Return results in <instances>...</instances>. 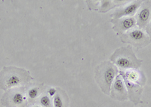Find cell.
Instances as JSON below:
<instances>
[{"label":"cell","mask_w":151,"mask_h":107,"mask_svg":"<svg viewBox=\"0 0 151 107\" xmlns=\"http://www.w3.org/2000/svg\"><path fill=\"white\" fill-rule=\"evenodd\" d=\"M9 96L2 97V103L5 106H10L11 107H19L24 105L26 102V96L20 91H13L9 93Z\"/></svg>","instance_id":"cell-9"},{"label":"cell","mask_w":151,"mask_h":107,"mask_svg":"<svg viewBox=\"0 0 151 107\" xmlns=\"http://www.w3.org/2000/svg\"><path fill=\"white\" fill-rule=\"evenodd\" d=\"M32 107H42L41 106H37V105H36V106H33Z\"/></svg>","instance_id":"cell-18"},{"label":"cell","mask_w":151,"mask_h":107,"mask_svg":"<svg viewBox=\"0 0 151 107\" xmlns=\"http://www.w3.org/2000/svg\"><path fill=\"white\" fill-rule=\"evenodd\" d=\"M145 31H146L147 34L148 35V36H149L150 39V41H151V21L150 22L149 24L147 26L146 29H145Z\"/></svg>","instance_id":"cell-17"},{"label":"cell","mask_w":151,"mask_h":107,"mask_svg":"<svg viewBox=\"0 0 151 107\" xmlns=\"http://www.w3.org/2000/svg\"><path fill=\"white\" fill-rule=\"evenodd\" d=\"M142 2L143 1H134L129 4L124 5L122 7L118 9L115 12L113 13V18L119 19L122 17H134Z\"/></svg>","instance_id":"cell-7"},{"label":"cell","mask_w":151,"mask_h":107,"mask_svg":"<svg viewBox=\"0 0 151 107\" xmlns=\"http://www.w3.org/2000/svg\"><path fill=\"white\" fill-rule=\"evenodd\" d=\"M54 107H64V102L63 97L59 93H56L53 99Z\"/></svg>","instance_id":"cell-14"},{"label":"cell","mask_w":151,"mask_h":107,"mask_svg":"<svg viewBox=\"0 0 151 107\" xmlns=\"http://www.w3.org/2000/svg\"><path fill=\"white\" fill-rule=\"evenodd\" d=\"M117 69L113 64L105 62L101 64L96 71V80L104 93L108 94L113 81L116 77Z\"/></svg>","instance_id":"cell-3"},{"label":"cell","mask_w":151,"mask_h":107,"mask_svg":"<svg viewBox=\"0 0 151 107\" xmlns=\"http://www.w3.org/2000/svg\"><path fill=\"white\" fill-rule=\"evenodd\" d=\"M48 93L50 97H55L57 93V90L55 88H51L48 90Z\"/></svg>","instance_id":"cell-16"},{"label":"cell","mask_w":151,"mask_h":107,"mask_svg":"<svg viewBox=\"0 0 151 107\" xmlns=\"http://www.w3.org/2000/svg\"><path fill=\"white\" fill-rule=\"evenodd\" d=\"M40 91L39 88L37 87H34V88H29L27 91V97L29 100H35L40 96Z\"/></svg>","instance_id":"cell-13"},{"label":"cell","mask_w":151,"mask_h":107,"mask_svg":"<svg viewBox=\"0 0 151 107\" xmlns=\"http://www.w3.org/2000/svg\"><path fill=\"white\" fill-rule=\"evenodd\" d=\"M2 69L0 73V88L7 90L12 88H17L26 84L29 76L24 69L17 68H7Z\"/></svg>","instance_id":"cell-2"},{"label":"cell","mask_w":151,"mask_h":107,"mask_svg":"<svg viewBox=\"0 0 151 107\" xmlns=\"http://www.w3.org/2000/svg\"><path fill=\"white\" fill-rule=\"evenodd\" d=\"M40 103L42 107H51L52 101L51 99L47 95H42L40 98Z\"/></svg>","instance_id":"cell-15"},{"label":"cell","mask_w":151,"mask_h":107,"mask_svg":"<svg viewBox=\"0 0 151 107\" xmlns=\"http://www.w3.org/2000/svg\"><path fill=\"white\" fill-rule=\"evenodd\" d=\"M124 78L131 82L135 83L141 86L145 85V82H146V78H145L144 73L137 69H131V70L127 71L125 73Z\"/></svg>","instance_id":"cell-11"},{"label":"cell","mask_w":151,"mask_h":107,"mask_svg":"<svg viewBox=\"0 0 151 107\" xmlns=\"http://www.w3.org/2000/svg\"><path fill=\"white\" fill-rule=\"evenodd\" d=\"M120 39L122 42L129 44L137 49L144 48L151 42L145 29H140L138 27L133 28L129 31L122 34Z\"/></svg>","instance_id":"cell-4"},{"label":"cell","mask_w":151,"mask_h":107,"mask_svg":"<svg viewBox=\"0 0 151 107\" xmlns=\"http://www.w3.org/2000/svg\"><path fill=\"white\" fill-rule=\"evenodd\" d=\"M124 78L125 86L127 88V91H129V98L132 100V101L134 103L135 105L141 103V93L143 91V88L139 85H137L135 83L131 82L128 81L127 79Z\"/></svg>","instance_id":"cell-10"},{"label":"cell","mask_w":151,"mask_h":107,"mask_svg":"<svg viewBox=\"0 0 151 107\" xmlns=\"http://www.w3.org/2000/svg\"><path fill=\"white\" fill-rule=\"evenodd\" d=\"M111 94L112 97L116 100H127L128 91L127 88L125 86V82L123 81L122 77L121 76H117L113 81L111 87Z\"/></svg>","instance_id":"cell-8"},{"label":"cell","mask_w":151,"mask_h":107,"mask_svg":"<svg viewBox=\"0 0 151 107\" xmlns=\"http://www.w3.org/2000/svg\"><path fill=\"white\" fill-rule=\"evenodd\" d=\"M114 1H100L99 3V11H108L110 9L115 6Z\"/></svg>","instance_id":"cell-12"},{"label":"cell","mask_w":151,"mask_h":107,"mask_svg":"<svg viewBox=\"0 0 151 107\" xmlns=\"http://www.w3.org/2000/svg\"><path fill=\"white\" fill-rule=\"evenodd\" d=\"M113 24H114L113 27V29L119 36L137 26V23H136L134 17H122L119 19H114L113 20Z\"/></svg>","instance_id":"cell-6"},{"label":"cell","mask_w":151,"mask_h":107,"mask_svg":"<svg viewBox=\"0 0 151 107\" xmlns=\"http://www.w3.org/2000/svg\"><path fill=\"white\" fill-rule=\"evenodd\" d=\"M112 62L122 69H137L141 66L143 61L136 57L132 47L121 48L110 57Z\"/></svg>","instance_id":"cell-1"},{"label":"cell","mask_w":151,"mask_h":107,"mask_svg":"<svg viewBox=\"0 0 151 107\" xmlns=\"http://www.w3.org/2000/svg\"><path fill=\"white\" fill-rule=\"evenodd\" d=\"M137 27L145 29L151 21V1H143L135 14Z\"/></svg>","instance_id":"cell-5"}]
</instances>
